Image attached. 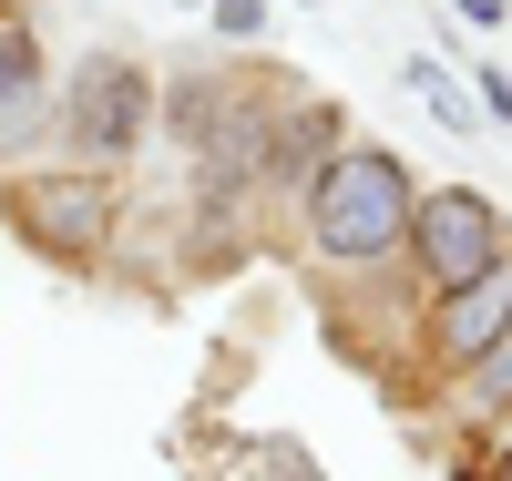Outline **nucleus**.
<instances>
[{
	"label": "nucleus",
	"mask_w": 512,
	"mask_h": 481,
	"mask_svg": "<svg viewBox=\"0 0 512 481\" xmlns=\"http://www.w3.org/2000/svg\"><path fill=\"white\" fill-rule=\"evenodd\" d=\"M410 174L379 154V144H338L318 164V185H308V236L328 256H349V267H369V256H390L410 236Z\"/></svg>",
	"instance_id": "nucleus-1"
},
{
	"label": "nucleus",
	"mask_w": 512,
	"mask_h": 481,
	"mask_svg": "<svg viewBox=\"0 0 512 481\" xmlns=\"http://www.w3.org/2000/svg\"><path fill=\"white\" fill-rule=\"evenodd\" d=\"M410 246H420V267H431V287L451 297V287H472L482 267H502V215H492V195H472V185H441L431 205L410 215Z\"/></svg>",
	"instance_id": "nucleus-2"
},
{
	"label": "nucleus",
	"mask_w": 512,
	"mask_h": 481,
	"mask_svg": "<svg viewBox=\"0 0 512 481\" xmlns=\"http://www.w3.org/2000/svg\"><path fill=\"white\" fill-rule=\"evenodd\" d=\"M62 123H72V144H82V154H134V144H144V72L93 52V62L72 72Z\"/></svg>",
	"instance_id": "nucleus-3"
},
{
	"label": "nucleus",
	"mask_w": 512,
	"mask_h": 481,
	"mask_svg": "<svg viewBox=\"0 0 512 481\" xmlns=\"http://www.w3.org/2000/svg\"><path fill=\"white\" fill-rule=\"evenodd\" d=\"M11 215H21V226L41 236V246H93L103 226H113V185H103V174H21V185H11Z\"/></svg>",
	"instance_id": "nucleus-4"
},
{
	"label": "nucleus",
	"mask_w": 512,
	"mask_h": 481,
	"mask_svg": "<svg viewBox=\"0 0 512 481\" xmlns=\"http://www.w3.org/2000/svg\"><path fill=\"white\" fill-rule=\"evenodd\" d=\"M502 328H512V256H502V267H482L472 287H451V297H441V359L472 369Z\"/></svg>",
	"instance_id": "nucleus-5"
},
{
	"label": "nucleus",
	"mask_w": 512,
	"mask_h": 481,
	"mask_svg": "<svg viewBox=\"0 0 512 481\" xmlns=\"http://www.w3.org/2000/svg\"><path fill=\"white\" fill-rule=\"evenodd\" d=\"M31 113H41V52L21 21H0V144L31 134Z\"/></svg>",
	"instance_id": "nucleus-6"
},
{
	"label": "nucleus",
	"mask_w": 512,
	"mask_h": 481,
	"mask_svg": "<svg viewBox=\"0 0 512 481\" xmlns=\"http://www.w3.org/2000/svg\"><path fill=\"white\" fill-rule=\"evenodd\" d=\"M472 389H482V400H512V328H502L482 359H472Z\"/></svg>",
	"instance_id": "nucleus-7"
},
{
	"label": "nucleus",
	"mask_w": 512,
	"mask_h": 481,
	"mask_svg": "<svg viewBox=\"0 0 512 481\" xmlns=\"http://www.w3.org/2000/svg\"><path fill=\"white\" fill-rule=\"evenodd\" d=\"M410 82H420V93H431V113H451V123H472V103L451 93V72H441V62H410Z\"/></svg>",
	"instance_id": "nucleus-8"
},
{
	"label": "nucleus",
	"mask_w": 512,
	"mask_h": 481,
	"mask_svg": "<svg viewBox=\"0 0 512 481\" xmlns=\"http://www.w3.org/2000/svg\"><path fill=\"white\" fill-rule=\"evenodd\" d=\"M216 31L226 41H256V31H267V0H216Z\"/></svg>",
	"instance_id": "nucleus-9"
},
{
	"label": "nucleus",
	"mask_w": 512,
	"mask_h": 481,
	"mask_svg": "<svg viewBox=\"0 0 512 481\" xmlns=\"http://www.w3.org/2000/svg\"><path fill=\"white\" fill-rule=\"evenodd\" d=\"M461 21H482V31H492V21H502V0H461Z\"/></svg>",
	"instance_id": "nucleus-10"
},
{
	"label": "nucleus",
	"mask_w": 512,
	"mask_h": 481,
	"mask_svg": "<svg viewBox=\"0 0 512 481\" xmlns=\"http://www.w3.org/2000/svg\"><path fill=\"white\" fill-rule=\"evenodd\" d=\"M472 481H512V461H482V471H472Z\"/></svg>",
	"instance_id": "nucleus-11"
}]
</instances>
